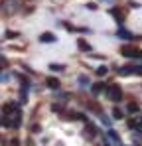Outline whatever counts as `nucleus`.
Returning a JSON list of instances; mask_svg holds the SVG:
<instances>
[{
    "label": "nucleus",
    "instance_id": "3",
    "mask_svg": "<svg viewBox=\"0 0 142 146\" xmlns=\"http://www.w3.org/2000/svg\"><path fill=\"white\" fill-rule=\"evenodd\" d=\"M53 40H55V36H53L51 32H46V34H42V36H40V42H46V44L53 42Z\"/></svg>",
    "mask_w": 142,
    "mask_h": 146
},
{
    "label": "nucleus",
    "instance_id": "7",
    "mask_svg": "<svg viewBox=\"0 0 142 146\" xmlns=\"http://www.w3.org/2000/svg\"><path fill=\"white\" fill-rule=\"evenodd\" d=\"M49 69H51V71H61V69H63V65H55V63H51V65H49Z\"/></svg>",
    "mask_w": 142,
    "mask_h": 146
},
{
    "label": "nucleus",
    "instance_id": "2",
    "mask_svg": "<svg viewBox=\"0 0 142 146\" xmlns=\"http://www.w3.org/2000/svg\"><path fill=\"white\" fill-rule=\"evenodd\" d=\"M122 55H126V57H142V51L136 48H122Z\"/></svg>",
    "mask_w": 142,
    "mask_h": 146
},
{
    "label": "nucleus",
    "instance_id": "4",
    "mask_svg": "<svg viewBox=\"0 0 142 146\" xmlns=\"http://www.w3.org/2000/svg\"><path fill=\"white\" fill-rule=\"evenodd\" d=\"M47 87L57 89V87H59V81H57V79H53V77H49V79H47Z\"/></svg>",
    "mask_w": 142,
    "mask_h": 146
},
{
    "label": "nucleus",
    "instance_id": "10",
    "mask_svg": "<svg viewBox=\"0 0 142 146\" xmlns=\"http://www.w3.org/2000/svg\"><path fill=\"white\" fill-rule=\"evenodd\" d=\"M79 81H81L83 85H87V83H89V79H87V77H79Z\"/></svg>",
    "mask_w": 142,
    "mask_h": 146
},
{
    "label": "nucleus",
    "instance_id": "1",
    "mask_svg": "<svg viewBox=\"0 0 142 146\" xmlns=\"http://www.w3.org/2000/svg\"><path fill=\"white\" fill-rule=\"evenodd\" d=\"M107 97L111 99V101H120V99H122L120 87H118V85H111V87L107 89Z\"/></svg>",
    "mask_w": 142,
    "mask_h": 146
},
{
    "label": "nucleus",
    "instance_id": "11",
    "mask_svg": "<svg viewBox=\"0 0 142 146\" xmlns=\"http://www.w3.org/2000/svg\"><path fill=\"white\" fill-rule=\"evenodd\" d=\"M109 134H111V138H113V140H118V136H117V134H115V130H111Z\"/></svg>",
    "mask_w": 142,
    "mask_h": 146
},
{
    "label": "nucleus",
    "instance_id": "5",
    "mask_svg": "<svg viewBox=\"0 0 142 146\" xmlns=\"http://www.w3.org/2000/svg\"><path fill=\"white\" fill-rule=\"evenodd\" d=\"M77 46H79L81 49H85V51H91V46H89V44H85L83 40H77Z\"/></svg>",
    "mask_w": 142,
    "mask_h": 146
},
{
    "label": "nucleus",
    "instance_id": "12",
    "mask_svg": "<svg viewBox=\"0 0 142 146\" xmlns=\"http://www.w3.org/2000/svg\"><path fill=\"white\" fill-rule=\"evenodd\" d=\"M87 8H89V10H95V8H97V4H93V2H89V4H87Z\"/></svg>",
    "mask_w": 142,
    "mask_h": 146
},
{
    "label": "nucleus",
    "instance_id": "8",
    "mask_svg": "<svg viewBox=\"0 0 142 146\" xmlns=\"http://www.w3.org/2000/svg\"><path fill=\"white\" fill-rule=\"evenodd\" d=\"M105 73H107V67H105V65H103V67H99V69H97V75H105Z\"/></svg>",
    "mask_w": 142,
    "mask_h": 146
},
{
    "label": "nucleus",
    "instance_id": "6",
    "mask_svg": "<svg viewBox=\"0 0 142 146\" xmlns=\"http://www.w3.org/2000/svg\"><path fill=\"white\" fill-rule=\"evenodd\" d=\"M118 36H120V38H124V40H132V36H130L128 32H124V30H118Z\"/></svg>",
    "mask_w": 142,
    "mask_h": 146
},
{
    "label": "nucleus",
    "instance_id": "13",
    "mask_svg": "<svg viewBox=\"0 0 142 146\" xmlns=\"http://www.w3.org/2000/svg\"><path fill=\"white\" fill-rule=\"evenodd\" d=\"M140 130H142V119H140Z\"/></svg>",
    "mask_w": 142,
    "mask_h": 146
},
{
    "label": "nucleus",
    "instance_id": "9",
    "mask_svg": "<svg viewBox=\"0 0 142 146\" xmlns=\"http://www.w3.org/2000/svg\"><path fill=\"white\" fill-rule=\"evenodd\" d=\"M115 119H122V113L118 109H115Z\"/></svg>",
    "mask_w": 142,
    "mask_h": 146
}]
</instances>
